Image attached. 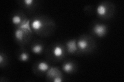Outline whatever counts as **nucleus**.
<instances>
[{"label":"nucleus","mask_w":124,"mask_h":82,"mask_svg":"<svg viewBox=\"0 0 124 82\" xmlns=\"http://www.w3.org/2000/svg\"><path fill=\"white\" fill-rule=\"evenodd\" d=\"M30 25L34 34L41 38L51 36L56 30L55 21L45 14L34 15L30 19Z\"/></svg>","instance_id":"obj_1"},{"label":"nucleus","mask_w":124,"mask_h":82,"mask_svg":"<svg viewBox=\"0 0 124 82\" xmlns=\"http://www.w3.org/2000/svg\"><path fill=\"white\" fill-rule=\"evenodd\" d=\"M44 53L46 60L51 64L61 63L67 56L65 46L61 42H54L46 46Z\"/></svg>","instance_id":"obj_2"},{"label":"nucleus","mask_w":124,"mask_h":82,"mask_svg":"<svg viewBox=\"0 0 124 82\" xmlns=\"http://www.w3.org/2000/svg\"><path fill=\"white\" fill-rule=\"evenodd\" d=\"M77 45L80 55L94 52L97 48L95 39L90 34L83 33L77 38Z\"/></svg>","instance_id":"obj_3"},{"label":"nucleus","mask_w":124,"mask_h":82,"mask_svg":"<svg viewBox=\"0 0 124 82\" xmlns=\"http://www.w3.org/2000/svg\"><path fill=\"white\" fill-rule=\"evenodd\" d=\"M116 6L113 3L109 1L100 2L95 7V13L100 21H106L113 18L116 13Z\"/></svg>","instance_id":"obj_4"},{"label":"nucleus","mask_w":124,"mask_h":82,"mask_svg":"<svg viewBox=\"0 0 124 82\" xmlns=\"http://www.w3.org/2000/svg\"><path fill=\"white\" fill-rule=\"evenodd\" d=\"M33 35L32 30L22 27L14 28V40L19 47H27L30 46L33 40Z\"/></svg>","instance_id":"obj_5"},{"label":"nucleus","mask_w":124,"mask_h":82,"mask_svg":"<svg viewBox=\"0 0 124 82\" xmlns=\"http://www.w3.org/2000/svg\"><path fill=\"white\" fill-rule=\"evenodd\" d=\"M89 32L94 38H103L108 33V26L102 21H94L91 23Z\"/></svg>","instance_id":"obj_6"},{"label":"nucleus","mask_w":124,"mask_h":82,"mask_svg":"<svg viewBox=\"0 0 124 82\" xmlns=\"http://www.w3.org/2000/svg\"><path fill=\"white\" fill-rule=\"evenodd\" d=\"M29 19H30L27 17L25 11L22 9L13 11L10 16V21L14 28L21 27L28 22Z\"/></svg>","instance_id":"obj_7"},{"label":"nucleus","mask_w":124,"mask_h":82,"mask_svg":"<svg viewBox=\"0 0 124 82\" xmlns=\"http://www.w3.org/2000/svg\"><path fill=\"white\" fill-rule=\"evenodd\" d=\"M52 66L51 64L46 60H38L35 62L32 66V72L35 75L37 76H46V73Z\"/></svg>","instance_id":"obj_8"},{"label":"nucleus","mask_w":124,"mask_h":82,"mask_svg":"<svg viewBox=\"0 0 124 82\" xmlns=\"http://www.w3.org/2000/svg\"><path fill=\"white\" fill-rule=\"evenodd\" d=\"M17 3L30 14H33L36 12L40 5V2L38 0H18Z\"/></svg>","instance_id":"obj_9"},{"label":"nucleus","mask_w":124,"mask_h":82,"mask_svg":"<svg viewBox=\"0 0 124 82\" xmlns=\"http://www.w3.org/2000/svg\"><path fill=\"white\" fill-rule=\"evenodd\" d=\"M46 80L51 82H62L64 81L63 73L59 67L52 66L46 74Z\"/></svg>","instance_id":"obj_10"},{"label":"nucleus","mask_w":124,"mask_h":82,"mask_svg":"<svg viewBox=\"0 0 124 82\" xmlns=\"http://www.w3.org/2000/svg\"><path fill=\"white\" fill-rule=\"evenodd\" d=\"M46 48V42L41 39H34L30 45L31 52L37 56H40L44 53Z\"/></svg>","instance_id":"obj_11"},{"label":"nucleus","mask_w":124,"mask_h":82,"mask_svg":"<svg viewBox=\"0 0 124 82\" xmlns=\"http://www.w3.org/2000/svg\"><path fill=\"white\" fill-rule=\"evenodd\" d=\"M78 69V64L77 61L65 59L62 62L61 66L62 71L68 75H72L75 73Z\"/></svg>","instance_id":"obj_12"},{"label":"nucleus","mask_w":124,"mask_h":82,"mask_svg":"<svg viewBox=\"0 0 124 82\" xmlns=\"http://www.w3.org/2000/svg\"><path fill=\"white\" fill-rule=\"evenodd\" d=\"M65 46L67 55L79 56L77 45V38H72L66 41L63 43Z\"/></svg>","instance_id":"obj_13"},{"label":"nucleus","mask_w":124,"mask_h":82,"mask_svg":"<svg viewBox=\"0 0 124 82\" xmlns=\"http://www.w3.org/2000/svg\"><path fill=\"white\" fill-rule=\"evenodd\" d=\"M16 57L21 62H28L31 60V56L29 51L26 47H19L16 52Z\"/></svg>","instance_id":"obj_14"},{"label":"nucleus","mask_w":124,"mask_h":82,"mask_svg":"<svg viewBox=\"0 0 124 82\" xmlns=\"http://www.w3.org/2000/svg\"><path fill=\"white\" fill-rule=\"evenodd\" d=\"M9 62V57L4 52L1 51L0 52V67L5 68L8 65Z\"/></svg>","instance_id":"obj_15"},{"label":"nucleus","mask_w":124,"mask_h":82,"mask_svg":"<svg viewBox=\"0 0 124 82\" xmlns=\"http://www.w3.org/2000/svg\"><path fill=\"white\" fill-rule=\"evenodd\" d=\"M84 11L88 15H92L95 12V8L93 6L88 5L84 8Z\"/></svg>","instance_id":"obj_16"}]
</instances>
